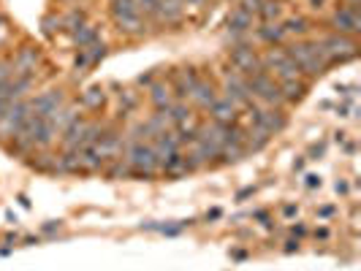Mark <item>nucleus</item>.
Here are the masks:
<instances>
[{
  "label": "nucleus",
  "mask_w": 361,
  "mask_h": 271,
  "mask_svg": "<svg viewBox=\"0 0 361 271\" xmlns=\"http://www.w3.org/2000/svg\"><path fill=\"white\" fill-rule=\"evenodd\" d=\"M288 57L296 63V68L302 71V76L312 82V79H321L326 71H329V65H326V57L321 52V46H318V41L315 38H302V41H290L288 46H283Z\"/></svg>",
  "instance_id": "f257e3e1"
},
{
  "label": "nucleus",
  "mask_w": 361,
  "mask_h": 271,
  "mask_svg": "<svg viewBox=\"0 0 361 271\" xmlns=\"http://www.w3.org/2000/svg\"><path fill=\"white\" fill-rule=\"evenodd\" d=\"M109 11H111V19H114V25H117V30L123 36H130V38L145 36L147 19L142 17L136 0H111Z\"/></svg>",
  "instance_id": "f03ea898"
},
{
  "label": "nucleus",
  "mask_w": 361,
  "mask_h": 271,
  "mask_svg": "<svg viewBox=\"0 0 361 271\" xmlns=\"http://www.w3.org/2000/svg\"><path fill=\"white\" fill-rule=\"evenodd\" d=\"M315 41H318V46H321V52H324L329 68H331V65H340V63H348V60H353V57L359 54V41H356V38L340 36V33H334V30L318 36Z\"/></svg>",
  "instance_id": "7ed1b4c3"
},
{
  "label": "nucleus",
  "mask_w": 361,
  "mask_h": 271,
  "mask_svg": "<svg viewBox=\"0 0 361 271\" xmlns=\"http://www.w3.org/2000/svg\"><path fill=\"white\" fill-rule=\"evenodd\" d=\"M261 63H264V71L269 73L277 84L283 82H293V79H305L302 71L296 68V63L288 57V52L283 46H269L267 52L261 54Z\"/></svg>",
  "instance_id": "20e7f679"
},
{
  "label": "nucleus",
  "mask_w": 361,
  "mask_h": 271,
  "mask_svg": "<svg viewBox=\"0 0 361 271\" xmlns=\"http://www.w3.org/2000/svg\"><path fill=\"white\" fill-rule=\"evenodd\" d=\"M126 163L130 168V174H139V177H152L161 163L152 152V144H147L145 139H130L126 149Z\"/></svg>",
  "instance_id": "39448f33"
},
{
  "label": "nucleus",
  "mask_w": 361,
  "mask_h": 271,
  "mask_svg": "<svg viewBox=\"0 0 361 271\" xmlns=\"http://www.w3.org/2000/svg\"><path fill=\"white\" fill-rule=\"evenodd\" d=\"M247 87H250V95H253V101H261V103H264L267 108H283V106H286L280 84H277V82H274V79H271L267 71L247 76Z\"/></svg>",
  "instance_id": "423d86ee"
},
{
  "label": "nucleus",
  "mask_w": 361,
  "mask_h": 271,
  "mask_svg": "<svg viewBox=\"0 0 361 271\" xmlns=\"http://www.w3.org/2000/svg\"><path fill=\"white\" fill-rule=\"evenodd\" d=\"M41 127H44V117H38L30 111V117L22 122V127L17 130V136L8 141V149L17 155H30L38 149V139H41Z\"/></svg>",
  "instance_id": "0eeeda50"
},
{
  "label": "nucleus",
  "mask_w": 361,
  "mask_h": 271,
  "mask_svg": "<svg viewBox=\"0 0 361 271\" xmlns=\"http://www.w3.org/2000/svg\"><path fill=\"white\" fill-rule=\"evenodd\" d=\"M228 68L242 76H253V73L264 71V63H261V54L255 52L250 44H234L228 49Z\"/></svg>",
  "instance_id": "6e6552de"
},
{
  "label": "nucleus",
  "mask_w": 361,
  "mask_h": 271,
  "mask_svg": "<svg viewBox=\"0 0 361 271\" xmlns=\"http://www.w3.org/2000/svg\"><path fill=\"white\" fill-rule=\"evenodd\" d=\"M329 27L340 36L356 38L361 33V14L359 6H348V3H337V8L329 14Z\"/></svg>",
  "instance_id": "1a4fd4ad"
},
{
  "label": "nucleus",
  "mask_w": 361,
  "mask_h": 271,
  "mask_svg": "<svg viewBox=\"0 0 361 271\" xmlns=\"http://www.w3.org/2000/svg\"><path fill=\"white\" fill-rule=\"evenodd\" d=\"M223 95L234 103L236 108H250L255 103L253 95H250V87H247V76H242V73L236 71H223Z\"/></svg>",
  "instance_id": "9d476101"
},
{
  "label": "nucleus",
  "mask_w": 361,
  "mask_h": 271,
  "mask_svg": "<svg viewBox=\"0 0 361 271\" xmlns=\"http://www.w3.org/2000/svg\"><path fill=\"white\" fill-rule=\"evenodd\" d=\"M27 117H30V101H17L6 108L0 114V144H8Z\"/></svg>",
  "instance_id": "9b49d317"
},
{
  "label": "nucleus",
  "mask_w": 361,
  "mask_h": 271,
  "mask_svg": "<svg viewBox=\"0 0 361 271\" xmlns=\"http://www.w3.org/2000/svg\"><path fill=\"white\" fill-rule=\"evenodd\" d=\"M245 111H247L250 122L255 127H261L264 133H269V136H277L280 130H286V125H288V117L283 114V108H258L253 103V106L245 108Z\"/></svg>",
  "instance_id": "f8f14e48"
},
{
  "label": "nucleus",
  "mask_w": 361,
  "mask_h": 271,
  "mask_svg": "<svg viewBox=\"0 0 361 271\" xmlns=\"http://www.w3.org/2000/svg\"><path fill=\"white\" fill-rule=\"evenodd\" d=\"M33 84H36V76H11V79H6L0 84V114L11 106V103L25 101L27 92L33 90Z\"/></svg>",
  "instance_id": "ddd939ff"
},
{
  "label": "nucleus",
  "mask_w": 361,
  "mask_h": 271,
  "mask_svg": "<svg viewBox=\"0 0 361 271\" xmlns=\"http://www.w3.org/2000/svg\"><path fill=\"white\" fill-rule=\"evenodd\" d=\"M253 27H255V17L247 14L242 6H234V8L228 11V17H226V30H228V36L234 38L236 44H242V38L247 36Z\"/></svg>",
  "instance_id": "4468645a"
},
{
  "label": "nucleus",
  "mask_w": 361,
  "mask_h": 271,
  "mask_svg": "<svg viewBox=\"0 0 361 271\" xmlns=\"http://www.w3.org/2000/svg\"><path fill=\"white\" fill-rule=\"evenodd\" d=\"M217 95H220V90H217L215 82H212V79H204V76H199V79H196V84H193V87H190V92H188V101L199 108V111H207V108L217 101Z\"/></svg>",
  "instance_id": "2eb2a0df"
},
{
  "label": "nucleus",
  "mask_w": 361,
  "mask_h": 271,
  "mask_svg": "<svg viewBox=\"0 0 361 271\" xmlns=\"http://www.w3.org/2000/svg\"><path fill=\"white\" fill-rule=\"evenodd\" d=\"M63 106H66V92L63 90H47L30 101V111L38 114V117H49V114H54L57 108Z\"/></svg>",
  "instance_id": "dca6fc26"
},
{
  "label": "nucleus",
  "mask_w": 361,
  "mask_h": 271,
  "mask_svg": "<svg viewBox=\"0 0 361 271\" xmlns=\"http://www.w3.org/2000/svg\"><path fill=\"white\" fill-rule=\"evenodd\" d=\"M123 146H126V136H123L120 130H111V127H106V133L95 141V149H98V155H101L104 160L120 158V155H123Z\"/></svg>",
  "instance_id": "f3484780"
},
{
  "label": "nucleus",
  "mask_w": 361,
  "mask_h": 271,
  "mask_svg": "<svg viewBox=\"0 0 361 271\" xmlns=\"http://www.w3.org/2000/svg\"><path fill=\"white\" fill-rule=\"evenodd\" d=\"M11 63H14V76H36V68L41 65V52L36 46H22L11 57Z\"/></svg>",
  "instance_id": "a211bd4d"
},
{
  "label": "nucleus",
  "mask_w": 361,
  "mask_h": 271,
  "mask_svg": "<svg viewBox=\"0 0 361 271\" xmlns=\"http://www.w3.org/2000/svg\"><path fill=\"white\" fill-rule=\"evenodd\" d=\"M182 149V141H180V133L171 127V130H166V133H161V136H155L152 139V152H155V158H158V163L169 160L171 155H177Z\"/></svg>",
  "instance_id": "6ab92c4d"
},
{
  "label": "nucleus",
  "mask_w": 361,
  "mask_h": 271,
  "mask_svg": "<svg viewBox=\"0 0 361 271\" xmlns=\"http://www.w3.org/2000/svg\"><path fill=\"white\" fill-rule=\"evenodd\" d=\"M207 111H209V120H212V122H220V125H234L236 120H239V108H236L226 95H217V101L207 108Z\"/></svg>",
  "instance_id": "aec40b11"
},
{
  "label": "nucleus",
  "mask_w": 361,
  "mask_h": 271,
  "mask_svg": "<svg viewBox=\"0 0 361 271\" xmlns=\"http://www.w3.org/2000/svg\"><path fill=\"white\" fill-rule=\"evenodd\" d=\"M104 57H106V44H104V41H95V44H90V46L79 49L76 60H73V68H76V71L92 68V65H98Z\"/></svg>",
  "instance_id": "412c9836"
},
{
  "label": "nucleus",
  "mask_w": 361,
  "mask_h": 271,
  "mask_svg": "<svg viewBox=\"0 0 361 271\" xmlns=\"http://www.w3.org/2000/svg\"><path fill=\"white\" fill-rule=\"evenodd\" d=\"M253 30H255V38H258L261 44H267V46H277V44L286 41V30H283L280 22H261Z\"/></svg>",
  "instance_id": "4be33fe9"
},
{
  "label": "nucleus",
  "mask_w": 361,
  "mask_h": 271,
  "mask_svg": "<svg viewBox=\"0 0 361 271\" xmlns=\"http://www.w3.org/2000/svg\"><path fill=\"white\" fill-rule=\"evenodd\" d=\"M283 25V30H286V38L293 36L296 41H302V38H310L312 36V22H310L307 17H302V14H296V17H288L280 22Z\"/></svg>",
  "instance_id": "5701e85b"
},
{
  "label": "nucleus",
  "mask_w": 361,
  "mask_h": 271,
  "mask_svg": "<svg viewBox=\"0 0 361 271\" xmlns=\"http://www.w3.org/2000/svg\"><path fill=\"white\" fill-rule=\"evenodd\" d=\"M76 155H79V171H82V174H95V171H101V168H104V163H106L101 155H98L95 144L76 149Z\"/></svg>",
  "instance_id": "b1692460"
},
{
  "label": "nucleus",
  "mask_w": 361,
  "mask_h": 271,
  "mask_svg": "<svg viewBox=\"0 0 361 271\" xmlns=\"http://www.w3.org/2000/svg\"><path fill=\"white\" fill-rule=\"evenodd\" d=\"M149 103L155 106V111H163L174 103V92L169 82H152L149 84Z\"/></svg>",
  "instance_id": "393cba45"
},
{
  "label": "nucleus",
  "mask_w": 361,
  "mask_h": 271,
  "mask_svg": "<svg viewBox=\"0 0 361 271\" xmlns=\"http://www.w3.org/2000/svg\"><path fill=\"white\" fill-rule=\"evenodd\" d=\"M280 90H283V101L293 106V103H299V101H305V95L310 92V82L307 79H293V82H283L280 84Z\"/></svg>",
  "instance_id": "a878e982"
},
{
  "label": "nucleus",
  "mask_w": 361,
  "mask_h": 271,
  "mask_svg": "<svg viewBox=\"0 0 361 271\" xmlns=\"http://www.w3.org/2000/svg\"><path fill=\"white\" fill-rule=\"evenodd\" d=\"M71 41L76 49H85V46H90L95 41H101V30H98V25H82L79 30H73L71 33Z\"/></svg>",
  "instance_id": "bb28decb"
},
{
  "label": "nucleus",
  "mask_w": 361,
  "mask_h": 271,
  "mask_svg": "<svg viewBox=\"0 0 361 271\" xmlns=\"http://www.w3.org/2000/svg\"><path fill=\"white\" fill-rule=\"evenodd\" d=\"M255 19H261V22H283V3L280 0H261Z\"/></svg>",
  "instance_id": "cd10ccee"
},
{
  "label": "nucleus",
  "mask_w": 361,
  "mask_h": 271,
  "mask_svg": "<svg viewBox=\"0 0 361 271\" xmlns=\"http://www.w3.org/2000/svg\"><path fill=\"white\" fill-rule=\"evenodd\" d=\"M269 133H264L261 127H255V125H250L247 130H245V152H258V149H264V146L269 144Z\"/></svg>",
  "instance_id": "c85d7f7f"
},
{
  "label": "nucleus",
  "mask_w": 361,
  "mask_h": 271,
  "mask_svg": "<svg viewBox=\"0 0 361 271\" xmlns=\"http://www.w3.org/2000/svg\"><path fill=\"white\" fill-rule=\"evenodd\" d=\"M104 103H106V92H104V87H90V90L82 92V98H79V106L85 108V111H98Z\"/></svg>",
  "instance_id": "c756f323"
},
{
  "label": "nucleus",
  "mask_w": 361,
  "mask_h": 271,
  "mask_svg": "<svg viewBox=\"0 0 361 271\" xmlns=\"http://www.w3.org/2000/svg\"><path fill=\"white\" fill-rule=\"evenodd\" d=\"M247 152H245V144H236V141H226V144L220 146V152H217V160L223 163V165H228V163H239L245 158Z\"/></svg>",
  "instance_id": "7c9ffc66"
},
{
  "label": "nucleus",
  "mask_w": 361,
  "mask_h": 271,
  "mask_svg": "<svg viewBox=\"0 0 361 271\" xmlns=\"http://www.w3.org/2000/svg\"><path fill=\"white\" fill-rule=\"evenodd\" d=\"M158 171H163L166 177H182V174H188V163H185V155H182V152L171 155L169 160L161 163V168H158Z\"/></svg>",
  "instance_id": "2f4dec72"
},
{
  "label": "nucleus",
  "mask_w": 361,
  "mask_h": 271,
  "mask_svg": "<svg viewBox=\"0 0 361 271\" xmlns=\"http://www.w3.org/2000/svg\"><path fill=\"white\" fill-rule=\"evenodd\" d=\"M60 22H63V30H79L82 25H87V11L85 8H71L68 14H63L60 17Z\"/></svg>",
  "instance_id": "473e14b6"
},
{
  "label": "nucleus",
  "mask_w": 361,
  "mask_h": 271,
  "mask_svg": "<svg viewBox=\"0 0 361 271\" xmlns=\"http://www.w3.org/2000/svg\"><path fill=\"white\" fill-rule=\"evenodd\" d=\"M33 168H36V171H47V174H54V155L44 149V152L38 155L36 160H33Z\"/></svg>",
  "instance_id": "72a5a7b5"
},
{
  "label": "nucleus",
  "mask_w": 361,
  "mask_h": 271,
  "mask_svg": "<svg viewBox=\"0 0 361 271\" xmlns=\"http://www.w3.org/2000/svg\"><path fill=\"white\" fill-rule=\"evenodd\" d=\"M111 165L106 168V174L111 179H120V177H128L130 174V168H128V163L123 158H114V160H109Z\"/></svg>",
  "instance_id": "f704fd0d"
},
{
  "label": "nucleus",
  "mask_w": 361,
  "mask_h": 271,
  "mask_svg": "<svg viewBox=\"0 0 361 271\" xmlns=\"http://www.w3.org/2000/svg\"><path fill=\"white\" fill-rule=\"evenodd\" d=\"M158 3L161 0H136V6H139V11H142L145 19H158Z\"/></svg>",
  "instance_id": "c9c22d12"
},
{
  "label": "nucleus",
  "mask_w": 361,
  "mask_h": 271,
  "mask_svg": "<svg viewBox=\"0 0 361 271\" xmlns=\"http://www.w3.org/2000/svg\"><path fill=\"white\" fill-rule=\"evenodd\" d=\"M41 27H44V33H47V36H54L57 30H63V22H60L57 14H47L44 22H41Z\"/></svg>",
  "instance_id": "e433bc0d"
},
{
  "label": "nucleus",
  "mask_w": 361,
  "mask_h": 271,
  "mask_svg": "<svg viewBox=\"0 0 361 271\" xmlns=\"http://www.w3.org/2000/svg\"><path fill=\"white\" fill-rule=\"evenodd\" d=\"M120 103H126V111H130V108L139 106V95L133 90H123L120 92Z\"/></svg>",
  "instance_id": "4c0bfd02"
},
{
  "label": "nucleus",
  "mask_w": 361,
  "mask_h": 271,
  "mask_svg": "<svg viewBox=\"0 0 361 271\" xmlns=\"http://www.w3.org/2000/svg\"><path fill=\"white\" fill-rule=\"evenodd\" d=\"M11 76H14V63H11V57H3L0 60V84L6 79H11Z\"/></svg>",
  "instance_id": "58836bf2"
},
{
  "label": "nucleus",
  "mask_w": 361,
  "mask_h": 271,
  "mask_svg": "<svg viewBox=\"0 0 361 271\" xmlns=\"http://www.w3.org/2000/svg\"><path fill=\"white\" fill-rule=\"evenodd\" d=\"M307 3H310V11H315V14L326 11V6H329V0H307Z\"/></svg>",
  "instance_id": "ea45409f"
},
{
  "label": "nucleus",
  "mask_w": 361,
  "mask_h": 271,
  "mask_svg": "<svg viewBox=\"0 0 361 271\" xmlns=\"http://www.w3.org/2000/svg\"><path fill=\"white\" fill-rule=\"evenodd\" d=\"M305 184H307V187H321V177H315V174H307V177H305Z\"/></svg>",
  "instance_id": "a19ab883"
},
{
  "label": "nucleus",
  "mask_w": 361,
  "mask_h": 271,
  "mask_svg": "<svg viewBox=\"0 0 361 271\" xmlns=\"http://www.w3.org/2000/svg\"><path fill=\"white\" fill-rule=\"evenodd\" d=\"M283 215H286V217H296V215H299V206H296V203H288V206H283Z\"/></svg>",
  "instance_id": "79ce46f5"
},
{
  "label": "nucleus",
  "mask_w": 361,
  "mask_h": 271,
  "mask_svg": "<svg viewBox=\"0 0 361 271\" xmlns=\"http://www.w3.org/2000/svg\"><path fill=\"white\" fill-rule=\"evenodd\" d=\"M253 193H255V187H245V190H239V193H236V201H245L247 196H253Z\"/></svg>",
  "instance_id": "37998d69"
},
{
  "label": "nucleus",
  "mask_w": 361,
  "mask_h": 271,
  "mask_svg": "<svg viewBox=\"0 0 361 271\" xmlns=\"http://www.w3.org/2000/svg\"><path fill=\"white\" fill-rule=\"evenodd\" d=\"M57 228H60V220H57V222H47V225H44V231H47V234H52V231H57Z\"/></svg>",
  "instance_id": "c03bdc74"
},
{
  "label": "nucleus",
  "mask_w": 361,
  "mask_h": 271,
  "mask_svg": "<svg viewBox=\"0 0 361 271\" xmlns=\"http://www.w3.org/2000/svg\"><path fill=\"white\" fill-rule=\"evenodd\" d=\"M290 231H293V236H296V239H299V236H305V234H307V228H305V225H293Z\"/></svg>",
  "instance_id": "a18cd8bd"
},
{
  "label": "nucleus",
  "mask_w": 361,
  "mask_h": 271,
  "mask_svg": "<svg viewBox=\"0 0 361 271\" xmlns=\"http://www.w3.org/2000/svg\"><path fill=\"white\" fill-rule=\"evenodd\" d=\"M334 212H337V209H334V206H324V209H321V212H318V215H321V217H331V215H334Z\"/></svg>",
  "instance_id": "49530a36"
},
{
  "label": "nucleus",
  "mask_w": 361,
  "mask_h": 271,
  "mask_svg": "<svg viewBox=\"0 0 361 271\" xmlns=\"http://www.w3.org/2000/svg\"><path fill=\"white\" fill-rule=\"evenodd\" d=\"M315 239H329V228H315Z\"/></svg>",
  "instance_id": "de8ad7c7"
},
{
  "label": "nucleus",
  "mask_w": 361,
  "mask_h": 271,
  "mask_svg": "<svg viewBox=\"0 0 361 271\" xmlns=\"http://www.w3.org/2000/svg\"><path fill=\"white\" fill-rule=\"evenodd\" d=\"M334 190H337V193H348V184H345V182H337V184H334Z\"/></svg>",
  "instance_id": "09e8293b"
},
{
  "label": "nucleus",
  "mask_w": 361,
  "mask_h": 271,
  "mask_svg": "<svg viewBox=\"0 0 361 271\" xmlns=\"http://www.w3.org/2000/svg\"><path fill=\"white\" fill-rule=\"evenodd\" d=\"M293 250H299V241H288V247H286V253H293Z\"/></svg>",
  "instance_id": "8fccbe9b"
},
{
  "label": "nucleus",
  "mask_w": 361,
  "mask_h": 271,
  "mask_svg": "<svg viewBox=\"0 0 361 271\" xmlns=\"http://www.w3.org/2000/svg\"><path fill=\"white\" fill-rule=\"evenodd\" d=\"M340 3H348V6H359L361 0H340Z\"/></svg>",
  "instance_id": "3c124183"
},
{
  "label": "nucleus",
  "mask_w": 361,
  "mask_h": 271,
  "mask_svg": "<svg viewBox=\"0 0 361 271\" xmlns=\"http://www.w3.org/2000/svg\"><path fill=\"white\" fill-rule=\"evenodd\" d=\"M6 22H8V19H6V14H3V11H0V25H6Z\"/></svg>",
  "instance_id": "603ef678"
},
{
  "label": "nucleus",
  "mask_w": 361,
  "mask_h": 271,
  "mask_svg": "<svg viewBox=\"0 0 361 271\" xmlns=\"http://www.w3.org/2000/svg\"><path fill=\"white\" fill-rule=\"evenodd\" d=\"M66 3H73V0H66Z\"/></svg>",
  "instance_id": "864d4df0"
},
{
  "label": "nucleus",
  "mask_w": 361,
  "mask_h": 271,
  "mask_svg": "<svg viewBox=\"0 0 361 271\" xmlns=\"http://www.w3.org/2000/svg\"><path fill=\"white\" fill-rule=\"evenodd\" d=\"M109 3H111V0H109Z\"/></svg>",
  "instance_id": "5fc2aeb1"
},
{
  "label": "nucleus",
  "mask_w": 361,
  "mask_h": 271,
  "mask_svg": "<svg viewBox=\"0 0 361 271\" xmlns=\"http://www.w3.org/2000/svg\"><path fill=\"white\" fill-rule=\"evenodd\" d=\"M280 3H283V0H280Z\"/></svg>",
  "instance_id": "6e6d98bb"
}]
</instances>
